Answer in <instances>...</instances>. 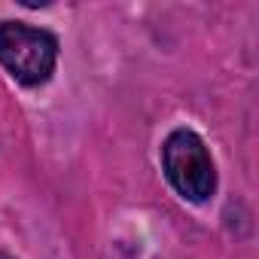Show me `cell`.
Wrapping results in <instances>:
<instances>
[{"mask_svg":"<svg viewBox=\"0 0 259 259\" xmlns=\"http://www.w3.org/2000/svg\"><path fill=\"white\" fill-rule=\"evenodd\" d=\"M162 162L171 186L189 201H207L217 189L213 159L195 132H174L162 147Z\"/></svg>","mask_w":259,"mask_h":259,"instance_id":"obj_1","label":"cell"},{"mask_svg":"<svg viewBox=\"0 0 259 259\" xmlns=\"http://www.w3.org/2000/svg\"><path fill=\"white\" fill-rule=\"evenodd\" d=\"M55 61H58V43L52 34L19 22L0 25V64L19 82L25 85L46 82L55 70Z\"/></svg>","mask_w":259,"mask_h":259,"instance_id":"obj_2","label":"cell"},{"mask_svg":"<svg viewBox=\"0 0 259 259\" xmlns=\"http://www.w3.org/2000/svg\"><path fill=\"white\" fill-rule=\"evenodd\" d=\"M0 259H13V256H10V253H0Z\"/></svg>","mask_w":259,"mask_h":259,"instance_id":"obj_3","label":"cell"}]
</instances>
